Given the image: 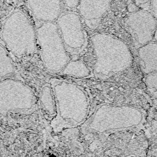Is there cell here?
<instances>
[{"instance_id":"7c38bea8","label":"cell","mask_w":157,"mask_h":157,"mask_svg":"<svg viewBox=\"0 0 157 157\" xmlns=\"http://www.w3.org/2000/svg\"><path fill=\"white\" fill-rule=\"evenodd\" d=\"M61 73L66 75L84 77L89 75L90 70L81 61H70Z\"/></svg>"},{"instance_id":"8992f818","label":"cell","mask_w":157,"mask_h":157,"mask_svg":"<svg viewBox=\"0 0 157 157\" xmlns=\"http://www.w3.org/2000/svg\"><path fill=\"white\" fill-rule=\"evenodd\" d=\"M56 25L68 53H79L86 44V38L79 16L74 13H64L59 17Z\"/></svg>"},{"instance_id":"ac0fdd59","label":"cell","mask_w":157,"mask_h":157,"mask_svg":"<svg viewBox=\"0 0 157 157\" xmlns=\"http://www.w3.org/2000/svg\"><path fill=\"white\" fill-rule=\"evenodd\" d=\"M156 41L157 42V27L155 31V34H154V38Z\"/></svg>"},{"instance_id":"8fae6325","label":"cell","mask_w":157,"mask_h":157,"mask_svg":"<svg viewBox=\"0 0 157 157\" xmlns=\"http://www.w3.org/2000/svg\"><path fill=\"white\" fill-rule=\"evenodd\" d=\"M40 105L47 117L54 118L56 114V102L53 89L49 82L42 86L40 94Z\"/></svg>"},{"instance_id":"2e32d148","label":"cell","mask_w":157,"mask_h":157,"mask_svg":"<svg viewBox=\"0 0 157 157\" xmlns=\"http://www.w3.org/2000/svg\"><path fill=\"white\" fill-rule=\"evenodd\" d=\"M133 3L135 4L136 5L140 8L142 7V6L145 5L147 4L150 3L151 0H132Z\"/></svg>"},{"instance_id":"4fadbf2b","label":"cell","mask_w":157,"mask_h":157,"mask_svg":"<svg viewBox=\"0 0 157 157\" xmlns=\"http://www.w3.org/2000/svg\"><path fill=\"white\" fill-rule=\"evenodd\" d=\"M145 83L149 93L157 99V72L147 74Z\"/></svg>"},{"instance_id":"9c48e42d","label":"cell","mask_w":157,"mask_h":157,"mask_svg":"<svg viewBox=\"0 0 157 157\" xmlns=\"http://www.w3.org/2000/svg\"><path fill=\"white\" fill-rule=\"evenodd\" d=\"M36 19L42 22H54L61 14L62 0H28Z\"/></svg>"},{"instance_id":"9a60e30c","label":"cell","mask_w":157,"mask_h":157,"mask_svg":"<svg viewBox=\"0 0 157 157\" xmlns=\"http://www.w3.org/2000/svg\"><path fill=\"white\" fill-rule=\"evenodd\" d=\"M150 6L153 13L152 14L157 21V0H151Z\"/></svg>"},{"instance_id":"30bf717a","label":"cell","mask_w":157,"mask_h":157,"mask_svg":"<svg viewBox=\"0 0 157 157\" xmlns=\"http://www.w3.org/2000/svg\"><path fill=\"white\" fill-rule=\"evenodd\" d=\"M138 55L143 72L147 75L157 72V42H150L139 48Z\"/></svg>"},{"instance_id":"5bb4252c","label":"cell","mask_w":157,"mask_h":157,"mask_svg":"<svg viewBox=\"0 0 157 157\" xmlns=\"http://www.w3.org/2000/svg\"><path fill=\"white\" fill-rule=\"evenodd\" d=\"M63 2L68 8L72 9L76 8L79 5L80 0H62Z\"/></svg>"},{"instance_id":"6da1fadb","label":"cell","mask_w":157,"mask_h":157,"mask_svg":"<svg viewBox=\"0 0 157 157\" xmlns=\"http://www.w3.org/2000/svg\"><path fill=\"white\" fill-rule=\"evenodd\" d=\"M49 82L56 102V114L50 123L53 131L57 133L84 124L90 110L87 91L81 86L64 79L52 78Z\"/></svg>"},{"instance_id":"5b68a950","label":"cell","mask_w":157,"mask_h":157,"mask_svg":"<svg viewBox=\"0 0 157 157\" xmlns=\"http://www.w3.org/2000/svg\"><path fill=\"white\" fill-rule=\"evenodd\" d=\"M2 38L13 53L30 55L36 49V33L28 18L17 10L6 18L3 26Z\"/></svg>"},{"instance_id":"277c9868","label":"cell","mask_w":157,"mask_h":157,"mask_svg":"<svg viewBox=\"0 0 157 157\" xmlns=\"http://www.w3.org/2000/svg\"><path fill=\"white\" fill-rule=\"evenodd\" d=\"M43 65L50 73H61L71 61L54 22H43L36 30Z\"/></svg>"},{"instance_id":"e0dca14e","label":"cell","mask_w":157,"mask_h":157,"mask_svg":"<svg viewBox=\"0 0 157 157\" xmlns=\"http://www.w3.org/2000/svg\"><path fill=\"white\" fill-rule=\"evenodd\" d=\"M128 11L130 13H134L140 10V8L136 5L134 3L130 4L128 6Z\"/></svg>"},{"instance_id":"ba28073f","label":"cell","mask_w":157,"mask_h":157,"mask_svg":"<svg viewBox=\"0 0 157 157\" xmlns=\"http://www.w3.org/2000/svg\"><path fill=\"white\" fill-rule=\"evenodd\" d=\"M110 0H80L78 10L88 27L96 28L109 10Z\"/></svg>"},{"instance_id":"3957f363","label":"cell","mask_w":157,"mask_h":157,"mask_svg":"<svg viewBox=\"0 0 157 157\" xmlns=\"http://www.w3.org/2000/svg\"><path fill=\"white\" fill-rule=\"evenodd\" d=\"M142 116L141 112L133 107L101 104L85 122L83 131L108 135L115 131L138 125L142 121Z\"/></svg>"},{"instance_id":"52a82bcc","label":"cell","mask_w":157,"mask_h":157,"mask_svg":"<svg viewBox=\"0 0 157 157\" xmlns=\"http://www.w3.org/2000/svg\"><path fill=\"white\" fill-rule=\"evenodd\" d=\"M127 30L139 48L151 42L157 27V20L151 13L144 10L132 13L125 22Z\"/></svg>"},{"instance_id":"7a4b0ae2","label":"cell","mask_w":157,"mask_h":157,"mask_svg":"<svg viewBox=\"0 0 157 157\" xmlns=\"http://www.w3.org/2000/svg\"><path fill=\"white\" fill-rule=\"evenodd\" d=\"M96 57L93 73L106 79L125 71L132 65L133 57L127 45L106 33H97L91 38Z\"/></svg>"}]
</instances>
